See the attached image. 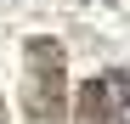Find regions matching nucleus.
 I'll list each match as a JSON object with an SVG mask.
<instances>
[{
	"instance_id": "obj_2",
	"label": "nucleus",
	"mask_w": 130,
	"mask_h": 124,
	"mask_svg": "<svg viewBox=\"0 0 130 124\" xmlns=\"http://www.w3.org/2000/svg\"><path fill=\"white\" fill-rule=\"evenodd\" d=\"M74 124H130V73L107 68L96 79H85L74 101Z\"/></svg>"
},
{
	"instance_id": "obj_3",
	"label": "nucleus",
	"mask_w": 130,
	"mask_h": 124,
	"mask_svg": "<svg viewBox=\"0 0 130 124\" xmlns=\"http://www.w3.org/2000/svg\"><path fill=\"white\" fill-rule=\"evenodd\" d=\"M0 124H6V96H0Z\"/></svg>"
},
{
	"instance_id": "obj_1",
	"label": "nucleus",
	"mask_w": 130,
	"mask_h": 124,
	"mask_svg": "<svg viewBox=\"0 0 130 124\" xmlns=\"http://www.w3.org/2000/svg\"><path fill=\"white\" fill-rule=\"evenodd\" d=\"M23 113H28V124L68 118V51L57 39H28L23 45Z\"/></svg>"
}]
</instances>
